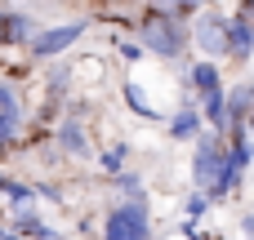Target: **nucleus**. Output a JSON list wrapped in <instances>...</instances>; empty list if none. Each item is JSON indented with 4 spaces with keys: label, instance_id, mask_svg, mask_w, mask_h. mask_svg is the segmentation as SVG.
<instances>
[{
    "label": "nucleus",
    "instance_id": "1",
    "mask_svg": "<svg viewBox=\"0 0 254 240\" xmlns=\"http://www.w3.org/2000/svg\"><path fill=\"white\" fill-rule=\"evenodd\" d=\"M188 40H192V31L179 18H170L165 9H147V18L138 27V45L143 49H152L156 58H179L188 49Z\"/></svg>",
    "mask_w": 254,
    "mask_h": 240
},
{
    "label": "nucleus",
    "instance_id": "2",
    "mask_svg": "<svg viewBox=\"0 0 254 240\" xmlns=\"http://www.w3.org/2000/svg\"><path fill=\"white\" fill-rule=\"evenodd\" d=\"M223 160H228V143H223L219 134H201V138H196V151H192V183H196L201 196L214 187Z\"/></svg>",
    "mask_w": 254,
    "mask_h": 240
},
{
    "label": "nucleus",
    "instance_id": "3",
    "mask_svg": "<svg viewBox=\"0 0 254 240\" xmlns=\"http://www.w3.org/2000/svg\"><path fill=\"white\" fill-rule=\"evenodd\" d=\"M103 240H147V205L121 200L103 223Z\"/></svg>",
    "mask_w": 254,
    "mask_h": 240
},
{
    "label": "nucleus",
    "instance_id": "4",
    "mask_svg": "<svg viewBox=\"0 0 254 240\" xmlns=\"http://www.w3.org/2000/svg\"><path fill=\"white\" fill-rule=\"evenodd\" d=\"M80 36H85V22H58V27H45V31H36L27 49H31V58H54V53L71 49Z\"/></svg>",
    "mask_w": 254,
    "mask_h": 240
},
{
    "label": "nucleus",
    "instance_id": "5",
    "mask_svg": "<svg viewBox=\"0 0 254 240\" xmlns=\"http://www.w3.org/2000/svg\"><path fill=\"white\" fill-rule=\"evenodd\" d=\"M192 40L210 53V62L214 58H223L228 53V18H219V13H205L196 27H192Z\"/></svg>",
    "mask_w": 254,
    "mask_h": 240
},
{
    "label": "nucleus",
    "instance_id": "6",
    "mask_svg": "<svg viewBox=\"0 0 254 240\" xmlns=\"http://www.w3.org/2000/svg\"><path fill=\"white\" fill-rule=\"evenodd\" d=\"M40 27L31 22V13L13 9V4H0V45H31Z\"/></svg>",
    "mask_w": 254,
    "mask_h": 240
},
{
    "label": "nucleus",
    "instance_id": "7",
    "mask_svg": "<svg viewBox=\"0 0 254 240\" xmlns=\"http://www.w3.org/2000/svg\"><path fill=\"white\" fill-rule=\"evenodd\" d=\"M250 53H254V31H250V18H246V9H237V13L228 18V58L246 62Z\"/></svg>",
    "mask_w": 254,
    "mask_h": 240
},
{
    "label": "nucleus",
    "instance_id": "8",
    "mask_svg": "<svg viewBox=\"0 0 254 240\" xmlns=\"http://www.w3.org/2000/svg\"><path fill=\"white\" fill-rule=\"evenodd\" d=\"M201 120H210V129L223 138L228 134V89H219V94H205L201 98Z\"/></svg>",
    "mask_w": 254,
    "mask_h": 240
},
{
    "label": "nucleus",
    "instance_id": "9",
    "mask_svg": "<svg viewBox=\"0 0 254 240\" xmlns=\"http://www.w3.org/2000/svg\"><path fill=\"white\" fill-rule=\"evenodd\" d=\"M13 236H22V240H58V232L45 227V223L36 218V209H18V214H13Z\"/></svg>",
    "mask_w": 254,
    "mask_h": 240
},
{
    "label": "nucleus",
    "instance_id": "10",
    "mask_svg": "<svg viewBox=\"0 0 254 240\" xmlns=\"http://www.w3.org/2000/svg\"><path fill=\"white\" fill-rule=\"evenodd\" d=\"M188 85H192L201 98H205V94H219V89H223V80H219V67H214L210 58H205V62H192V67H188Z\"/></svg>",
    "mask_w": 254,
    "mask_h": 240
},
{
    "label": "nucleus",
    "instance_id": "11",
    "mask_svg": "<svg viewBox=\"0 0 254 240\" xmlns=\"http://www.w3.org/2000/svg\"><path fill=\"white\" fill-rule=\"evenodd\" d=\"M196 134H201V111H196L192 102H183V107H179V116L170 120V138L188 143V138H196Z\"/></svg>",
    "mask_w": 254,
    "mask_h": 240
},
{
    "label": "nucleus",
    "instance_id": "12",
    "mask_svg": "<svg viewBox=\"0 0 254 240\" xmlns=\"http://www.w3.org/2000/svg\"><path fill=\"white\" fill-rule=\"evenodd\" d=\"M58 147H63L67 156H89V143H85L80 120H63V129H58Z\"/></svg>",
    "mask_w": 254,
    "mask_h": 240
},
{
    "label": "nucleus",
    "instance_id": "13",
    "mask_svg": "<svg viewBox=\"0 0 254 240\" xmlns=\"http://www.w3.org/2000/svg\"><path fill=\"white\" fill-rule=\"evenodd\" d=\"M125 102H129V111H138V116H143V120H156V107H152V102H147V98H143V89H138V85H134V80H129V85H125Z\"/></svg>",
    "mask_w": 254,
    "mask_h": 240
},
{
    "label": "nucleus",
    "instance_id": "14",
    "mask_svg": "<svg viewBox=\"0 0 254 240\" xmlns=\"http://www.w3.org/2000/svg\"><path fill=\"white\" fill-rule=\"evenodd\" d=\"M18 111H22V98H18V89L0 76V116H9V120H18Z\"/></svg>",
    "mask_w": 254,
    "mask_h": 240
},
{
    "label": "nucleus",
    "instance_id": "15",
    "mask_svg": "<svg viewBox=\"0 0 254 240\" xmlns=\"http://www.w3.org/2000/svg\"><path fill=\"white\" fill-rule=\"evenodd\" d=\"M116 187L125 192V200H143V183H138L134 174H125V169H121V174H116Z\"/></svg>",
    "mask_w": 254,
    "mask_h": 240
},
{
    "label": "nucleus",
    "instance_id": "16",
    "mask_svg": "<svg viewBox=\"0 0 254 240\" xmlns=\"http://www.w3.org/2000/svg\"><path fill=\"white\" fill-rule=\"evenodd\" d=\"M121 165H125V147H112V151H103V169H107V174H121Z\"/></svg>",
    "mask_w": 254,
    "mask_h": 240
},
{
    "label": "nucleus",
    "instance_id": "17",
    "mask_svg": "<svg viewBox=\"0 0 254 240\" xmlns=\"http://www.w3.org/2000/svg\"><path fill=\"white\" fill-rule=\"evenodd\" d=\"M4 196H9L13 205H27V200H31V187H27V183H4Z\"/></svg>",
    "mask_w": 254,
    "mask_h": 240
},
{
    "label": "nucleus",
    "instance_id": "18",
    "mask_svg": "<svg viewBox=\"0 0 254 240\" xmlns=\"http://www.w3.org/2000/svg\"><path fill=\"white\" fill-rule=\"evenodd\" d=\"M205 209H210V200H205L201 192H192V196H188V223H196V218H201Z\"/></svg>",
    "mask_w": 254,
    "mask_h": 240
},
{
    "label": "nucleus",
    "instance_id": "19",
    "mask_svg": "<svg viewBox=\"0 0 254 240\" xmlns=\"http://www.w3.org/2000/svg\"><path fill=\"white\" fill-rule=\"evenodd\" d=\"M13 129H18V120H9V116H0V147L13 138Z\"/></svg>",
    "mask_w": 254,
    "mask_h": 240
},
{
    "label": "nucleus",
    "instance_id": "20",
    "mask_svg": "<svg viewBox=\"0 0 254 240\" xmlns=\"http://www.w3.org/2000/svg\"><path fill=\"white\" fill-rule=\"evenodd\" d=\"M121 53H125V58H129V62H134V58H138V53H143V45H134V40H125V45H121Z\"/></svg>",
    "mask_w": 254,
    "mask_h": 240
},
{
    "label": "nucleus",
    "instance_id": "21",
    "mask_svg": "<svg viewBox=\"0 0 254 240\" xmlns=\"http://www.w3.org/2000/svg\"><path fill=\"white\" fill-rule=\"evenodd\" d=\"M241 232H246V236L254 240V214H246V218H241Z\"/></svg>",
    "mask_w": 254,
    "mask_h": 240
},
{
    "label": "nucleus",
    "instance_id": "22",
    "mask_svg": "<svg viewBox=\"0 0 254 240\" xmlns=\"http://www.w3.org/2000/svg\"><path fill=\"white\" fill-rule=\"evenodd\" d=\"M241 9H246V18H250V31H254V0H250V4H241Z\"/></svg>",
    "mask_w": 254,
    "mask_h": 240
},
{
    "label": "nucleus",
    "instance_id": "23",
    "mask_svg": "<svg viewBox=\"0 0 254 240\" xmlns=\"http://www.w3.org/2000/svg\"><path fill=\"white\" fill-rule=\"evenodd\" d=\"M4 183H9V178H4V174H0V192H4Z\"/></svg>",
    "mask_w": 254,
    "mask_h": 240
}]
</instances>
